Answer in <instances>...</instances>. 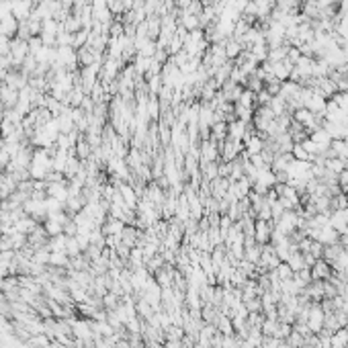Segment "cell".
Masks as SVG:
<instances>
[{"instance_id":"1","label":"cell","mask_w":348,"mask_h":348,"mask_svg":"<svg viewBox=\"0 0 348 348\" xmlns=\"http://www.w3.org/2000/svg\"><path fill=\"white\" fill-rule=\"evenodd\" d=\"M217 146H220V162H232L244 152V142H238L232 137H227L225 142H220Z\"/></svg>"},{"instance_id":"2","label":"cell","mask_w":348,"mask_h":348,"mask_svg":"<svg viewBox=\"0 0 348 348\" xmlns=\"http://www.w3.org/2000/svg\"><path fill=\"white\" fill-rule=\"evenodd\" d=\"M273 230H275V221H262V220H256L254 225V238L256 242L264 246V244H271V238H273Z\"/></svg>"},{"instance_id":"3","label":"cell","mask_w":348,"mask_h":348,"mask_svg":"<svg viewBox=\"0 0 348 348\" xmlns=\"http://www.w3.org/2000/svg\"><path fill=\"white\" fill-rule=\"evenodd\" d=\"M310 273H311L313 281H330L332 275H334V268L328 264L324 258H317V260L313 262V266L310 268Z\"/></svg>"},{"instance_id":"4","label":"cell","mask_w":348,"mask_h":348,"mask_svg":"<svg viewBox=\"0 0 348 348\" xmlns=\"http://www.w3.org/2000/svg\"><path fill=\"white\" fill-rule=\"evenodd\" d=\"M330 225L338 234H346L348 232V209H338V211L330 213Z\"/></svg>"},{"instance_id":"5","label":"cell","mask_w":348,"mask_h":348,"mask_svg":"<svg viewBox=\"0 0 348 348\" xmlns=\"http://www.w3.org/2000/svg\"><path fill=\"white\" fill-rule=\"evenodd\" d=\"M262 150H264V139L258 135L256 131H254L252 135H246V137H244V152L248 154V158L260 154Z\"/></svg>"},{"instance_id":"6","label":"cell","mask_w":348,"mask_h":348,"mask_svg":"<svg viewBox=\"0 0 348 348\" xmlns=\"http://www.w3.org/2000/svg\"><path fill=\"white\" fill-rule=\"evenodd\" d=\"M230 184H232L230 178L217 176L215 181H211V197H215V199H223L227 193H230Z\"/></svg>"},{"instance_id":"7","label":"cell","mask_w":348,"mask_h":348,"mask_svg":"<svg viewBox=\"0 0 348 348\" xmlns=\"http://www.w3.org/2000/svg\"><path fill=\"white\" fill-rule=\"evenodd\" d=\"M310 139H311V142L317 146V150H320V154L332 146V137L328 135V131H326L324 127H322V129H317V131H313V133L310 135Z\"/></svg>"},{"instance_id":"8","label":"cell","mask_w":348,"mask_h":348,"mask_svg":"<svg viewBox=\"0 0 348 348\" xmlns=\"http://www.w3.org/2000/svg\"><path fill=\"white\" fill-rule=\"evenodd\" d=\"M317 242L324 244V246L338 244L340 242V234H338L332 225H328V227H324V230H320V234H317Z\"/></svg>"},{"instance_id":"9","label":"cell","mask_w":348,"mask_h":348,"mask_svg":"<svg viewBox=\"0 0 348 348\" xmlns=\"http://www.w3.org/2000/svg\"><path fill=\"white\" fill-rule=\"evenodd\" d=\"M246 125L248 123H244V121H240V119H236V121H232V123H227V137H232V139H238V142H244V137H246Z\"/></svg>"},{"instance_id":"10","label":"cell","mask_w":348,"mask_h":348,"mask_svg":"<svg viewBox=\"0 0 348 348\" xmlns=\"http://www.w3.org/2000/svg\"><path fill=\"white\" fill-rule=\"evenodd\" d=\"M223 49H225V57L232 59V62L244 52L242 43L238 41V39H234V37H227V39H225V41H223Z\"/></svg>"},{"instance_id":"11","label":"cell","mask_w":348,"mask_h":348,"mask_svg":"<svg viewBox=\"0 0 348 348\" xmlns=\"http://www.w3.org/2000/svg\"><path fill=\"white\" fill-rule=\"evenodd\" d=\"M227 135H230V133H227V123L225 121H217V123L211 125V139H213V142H217V144L225 142Z\"/></svg>"},{"instance_id":"12","label":"cell","mask_w":348,"mask_h":348,"mask_svg":"<svg viewBox=\"0 0 348 348\" xmlns=\"http://www.w3.org/2000/svg\"><path fill=\"white\" fill-rule=\"evenodd\" d=\"M201 176L205 181H215L217 176H220V162H207V164H201Z\"/></svg>"},{"instance_id":"13","label":"cell","mask_w":348,"mask_h":348,"mask_svg":"<svg viewBox=\"0 0 348 348\" xmlns=\"http://www.w3.org/2000/svg\"><path fill=\"white\" fill-rule=\"evenodd\" d=\"M295 160L293 154H276L275 156V162H273V172H278V170H287L289 168V164Z\"/></svg>"},{"instance_id":"14","label":"cell","mask_w":348,"mask_h":348,"mask_svg":"<svg viewBox=\"0 0 348 348\" xmlns=\"http://www.w3.org/2000/svg\"><path fill=\"white\" fill-rule=\"evenodd\" d=\"M275 273H276V276L278 278H281V281H291V278H293V268L289 266V264H287V262H281V264H278L276 268H275Z\"/></svg>"},{"instance_id":"15","label":"cell","mask_w":348,"mask_h":348,"mask_svg":"<svg viewBox=\"0 0 348 348\" xmlns=\"http://www.w3.org/2000/svg\"><path fill=\"white\" fill-rule=\"evenodd\" d=\"M238 105L246 107V109H256V105H254V92L248 91V88H244V92L240 96V101H238Z\"/></svg>"},{"instance_id":"16","label":"cell","mask_w":348,"mask_h":348,"mask_svg":"<svg viewBox=\"0 0 348 348\" xmlns=\"http://www.w3.org/2000/svg\"><path fill=\"white\" fill-rule=\"evenodd\" d=\"M326 168L330 172H334V174H340L342 170H346V166H344V162L340 160V158H330V160H326Z\"/></svg>"},{"instance_id":"17","label":"cell","mask_w":348,"mask_h":348,"mask_svg":"<svg viewBox=\"0 0 348 348\" xmlns=\"http://www.w3.org/2000/svg\"><path fill=\"white\" fill-rule=\"evenodd\" d=\"M291 154H293V158H295V160H307V162H311V160H310V154L305 152L303 144H293V150H291Z\"/></svg>"},{"instance_id":"18","label":"cell","mask_w":348,"mask_h":348,"mask_svg":"<svg viewBox=\"0 0 348 348\" xmlns=\"http://www.w3.org/2000/svg\"><path fill=\"white\" fill-rule=\"evenodd\" d=\"M338 186H340V191L344 195H348V168L338 174Z\"/></svg>"},{"instance_id":"19","label":"cell","mask_w":348,"mask_h":348,"mask_svg":"<svg viewBox=\"0 0 348 348\" xmlns=\"http://www.w3.org/2000/svg\"><path fill=\"white\" fill-rule=\"evenodd\" d=\"M121 193H123V199L127 201L129 207H133L135 205V195H133V188L131 186H123L121 188Z\"/></svg>"},{"instance_id":"20","label":"cell","mask_w":348,"mask_h":348,"mask_svg":"<svg viewBox=\"0 0 348 348\" xmlns=\"http://www.w3.org/2000/svg\"><path fill=\"white\" fill-rule=\"evenodd\" d=\"M123 238H125V242H127L129 246H133L135 240H137V234L131 230V227H127V230H123Z\"/></svg>"}]
</instances>
